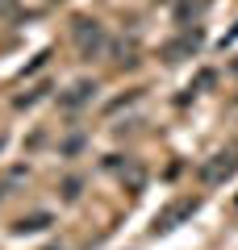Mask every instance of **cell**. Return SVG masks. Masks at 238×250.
Masks as SVG:
<instances>
[{
  "label": "cell",
  "mask_w": 238,
  "mask_h": 250,
  "mask_svg": "<svg viewBox=\"0 0 238 250\" xmlns=\"http://www.w3.org/2000/svg\"><path fill=\"white\" fill-rule=\"evenodd\" d=\"M71 38H75V50L84 54V59H96V54H105V46H109L105 25L92 21V17H75L71 21Z\"/></svg>",
  "instance_id": "6da1fadb"
},
{
  "label": "cell",
  "mask_w": 238,
  "mask_h": 250,
  "mask_svg": "<svg viewBox=\"0 0 238 250\" xmlns=\"http://www.w3.org/2000/svg\"><path fill=\"white\" fill-rule=\"evenodd\" d=\"M234 175H238V146H226V150H217L213 159L201 163V184L205 188H217Z\"/></svg>",
  "instance_id": "7a4b0ae2"
},
{
  "label": "cell",
  "mask_w": 238,
  "mask_h": 250,
  "mask_svg": "<svg viewBox=\"0 0 238 250\" xmlns=\"http://www.w3.org/2000/svg\"><path fill=\"white\" fill-rule=\"evenodd\" d=\"M201 208V200L196 196H180V200H171L167 208H159L155 213V225H150V233H171V229H180V225L188 221V217Z\"/></svg>",
  "instance_id": "3957f363"
},
{
  "label": "cell",
  "mask_w": 238,
  "mask_h": 250,
  "mask_svg": "<svg viewBox=\"0 0 238 250\" xmlns=\"http://www.w3.org/2000/svg\"><path fill=\"white\" fill-rule=\"evenodd\" d=\"M201 46H205V34H201V29H184L180 38H171V42L163 46V59H167V62H184V59H192Z\"/></svg>",
  "instance_id": "277c9868"
},
{
  "label": "cell",
  "mask_w": 238,
  "mask_h": 250,
  "mask_svg": "<svg viewBox=\"0 0 238 250\" xmlns=\"http://www.w3.org/2000/svg\"><path fill=\"white\" fill-rule=\"evenodd\" d=\"M92 96H96V83H92V80H75L59 96V108H63V113H79L84 104H92Z\"/></svg>",
  "instance_id": "5b68a950"
},
{
  "label": "cell",
  "mask_w": 238,
  "mask_h": 250,
  "mask_svg": "<svg viewBox=\"0 0 238 250\" xmlns=\"http://www.w3.org/2000/svg\"><path fill=\"white\" fill-rule=\"evenodd\" d=\"M50 225H54L50 213H29V217H17L13 221V233H46Z\"/></svg>",
  "instance_id": "8992f818"
},
{
  "label": "cell",
  "mask_w": 238,
  "mask_h": 250,
  "mask_svg": "<svg viewBox=\"0 0 238 250\" xmlns=\"http://www.w3.org/2000/svg\"><path fill=\"white\" fill-rule=\"evenodd\" d=\"M205 9H209V0H176V21L188 25V21H201Z\"/></svg>",
  "instance_id": "52a82bcc"
},
{
  "label": "cell",
  "mask_w": 238,
  "mask_h": 250,
  "mask_svg": "<svg viewBox=\"0 0 238 250\" xmlns=\"http://www.w3.org/2000/svg\"><path fill=\"white\" fill-rule=\"evenodd\" d=\"M109 167H113V171H117V167H121V163H117V159H109ZM121 179H125V184H130V192H138V188H142V184H146V171H142V167H138V163H130V171H125V167H121Z\"/></svg>",
  "instance_id": "ba28073f"
},
{
  "label": "cell",
  "mask_w": 238,
  "mask_h": 250,
  "mask_svg": "<svg viewBox=\"0 0 238 250\" xmlns=\"http://www.w3.org/2000/svg\"><path fill=\"white\" fill-rule=\"evenodd\" d=\"M46 92H50V83H38V88H29V92H21V96L13 100V108H34L38 100L46 96Z\"/></svg>",
  "instance_id": "9c48e42d"
},
{
  "label": "cell",
  "mask_w": 238,
  "mask_h": 250,
  "mask_svg": "<svg viewBox=\"0 0 238 250\" xmlns=\"http://www.w3.org/2000/svg\"><path fill=\"white\" fill-rule=\"evenodd\" d=\"M63 200H79V179H75V175L63 184Z\"/></svg>",
  "instance_id": "30bf717a"
},
{
  "label": "cell",
  "mask_w": 238,
  "mask_h": 250,
  "mask_svg": "<svg viewBox=\"0 0 238 250\" xmlns=\"http://www.w3.org/2000/svg\"><path fill=\"white\" fill-rule=\"evenodd\" d=\"M134 100H138V92H125V96H121V100H113V104H109L105 113H117V108H125V104H134Z\"/></svg>",
  "instance_id": "8fae6325"
},
{
  "label": "cell",
  "mask_w": 238,
  "mask_h": 250,
  "mask_svg": "<svg viewBox=\"0 0 238 250\" xmlns=\"http://www.w3.org/2000/svg\"><path fill=\"white\" fill-rule=\"evenodd\" d=\"M46 59H50V50H42V54H38V59L29 62V67H25V75H34V71H42V67H46Z\"/></svg>",
  "instance_id": "7c38bea8"
},
{
  "label": "cell",
  "mask_w": 238,
  "mask_h": 250,
  "mask_svg": "<svg viewBox=\"0 0 238 250\" xmlns=\"http://www.w3.org/2000/svg\"><path fill=\"white\" fill-rule=\"evenodd\" d=\"M4 196H9V192H4V188H0V200H4Z\"/></svg>",
  "instance_id": "4fadbf2b"
},
{
  "label": "cell",
  "mask_w": 238,
  "mask_h": 250,
  "mask_svg": "<svg viewBox=\"0 0 238 250\" xmlns=\"http://www.w3.org/2000/svg\"><path fill=\"white\" fill-rule=\"evenodd\" d=\"M50 4H59V0H50Z\"/></svg>",
  "instance_id": "5bb4252c"
},
{
  "label": "cell",
  "mask_w": 238,
  "mask_h": 250,
  "mask_svg": "<svg viewBox=\"0 0 238 250\" xmlns=\"http://www.w3.org/2000/svg\"><path fill=\"white\" fill-rule=\"evenodd\" d=\"M0 4H4V0H0Z\"/></svg>",
  "instance_id": "9a60e30c"
}]
</instances>
